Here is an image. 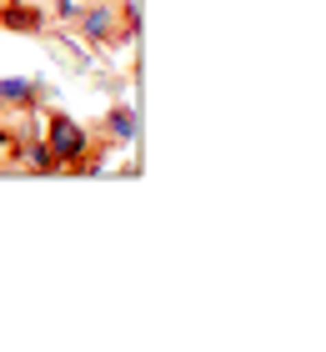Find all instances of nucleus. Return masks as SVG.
Masks as SVG:
<instances>
[{
  "instance_id": "obj_1",
  "label": "nucleus",
  "mask_w": 326,
  "mask_h": 352,
  "mask_svg": "<svg viewBox=\"0 0 326 352\" xmlns=\"http://www.w3.org/2000/svg\"><path fill=\"white\" fill-rule=\"evenodd\" d=\"M45 146L56 151V162H75V156H86V131H80L75 116H51V141Z\"/></svg>"
},
{
  "instance_id": "obj_2",
  "label": "nucleus",
  "mask_w": 326,
  "mask_h": 352,
  "mask_svg": "<svg viewBox=\"0 0 326 352\" xmlns=\"http://www.w3.org/2000/svg\"><path fill=\"white\" fill-rule=\"evenodd\" d=\"M110 25H116V10L110 6H91V10H80V30H86V41L101 45L110 36Z\"/></svg>"
},
{
  "instance_id": "obj_3",
  "label": "nucleus",
  "mask_w": 326,
  "mask_h": 352,
  "mask_svg": "<svg viewBox=\"0 0 326 352\" xmlns=\"http://www.w3.org/2000/svg\"><path fill=\"white\" fill-rule=\"evenodd\" d=\"M0 25H10V30H40V15L30 6H5V10H0Z\"/></svg>"
},
{
  "instance_id": "obj_4",
  "label": "nucleus",
  "mask_w": 326,
  "mask_h": 352,
  "mask_svg": "<svg viewBox=\"0 0 326 352\" xmlns=\"http://www.w3.org/2000/svg\"><path fill=\"white\" fill-rule=\"evenodd\" d=\"M110 136H116V141H136V111H130V106L110 111Z\"/></svg>"
},
{
  "instance_id": "obj_5",
  "label": "nucleus",
  "mask_w": 326,
  "mask_h": 352,
  "mask_svg": "<svg viewBox=\"0 0 326 352\" xmlns=\"http://www.w3.org/2000/svg\"><path fill=\"white\" fill-rule=\"evenodd\" d=\"M36 96V86L21 81V76H10V81H0V101H30Z\"/></svg>"
},
{
  "instance_id": "obj_6",
  "label": "nucleus",
  "mask_w": 326,
  "mask_h": 352,
  "mask_svg": "<svg viewBox=\"0 0 326 352\" xmlns=\"http://www.w3.org/2000/svg\"><path fill=\"white\" fill-rule=\"evenodd\" d=\"M25 156H30V166H36V171H51V166H56V151L45 146V141H30Z\"/></svg>"
},
{
  "instance_id": "obj_7",
  "label": "nucleus",
  "mask_w": 326,
  "mask_h": 352,
  "mask_svg": "<svg viewBox=\"0 0 326 352\" xmlns=\"http://www.w3.org/2000/svg\"><path fill=\"white\" fill-rule=\"evenodd\" d=\"M56 10L65 15V21H71V15H80V6H75V0H56Z\"/></svg>"
}]
</instances>
